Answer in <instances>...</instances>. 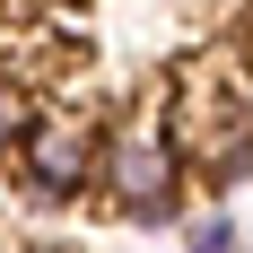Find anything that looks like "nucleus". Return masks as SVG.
Masks as SVG:
<instances>
[{"label": "nucleus", "instance_id": "5", "mask_svg": "<svg viewBox=\"0 0 253 253\" xmlns=\"http://www.w3.org/2000/svg\"><path fill=\"white\" fill-rule=\"evenodd\" d=\"M35 79L18 70V61H0V166H9V157H18V140H26V123H35Z\"/></svg>", "mask_w": 253, "mask_h": 253}, {"label": "nucleus", "instance_id": "3", "mask_svg": "<svg viewBox=\"0 0 253 253\" xmlns=\"http://www.w3.org/2000/svg\"><path fill=\"white\" fill-rule=\"evenodd\" d=\"M166 131H175L183 166H201L210 149H227L236 131H253V44H201L166 79Z\"/></svg>", "mask_w": 253, "mask_h": 253}, {"label": "nucleus", "instance_id": "6", "mask_svg": "<svg viewBox=\"0 0 253 253\" xmlns=\"http://www.w3.org/2000/svg\"><path fill=\"white\" fill-rule=\"evenodd\" d=\"M175 236H183V253H236V245H245V236H236V218H227V201H201Z\"/></svg>", "mask_w": 253, "mask_h": 253}, {"label": "nucleus", "instance_id": "4", "mask_svg": "<svg viewBox=\"0 0 253 253\" xmlns=\"http://www.w3.org/2000/svg\"><path fill=\"white\" fill-rule=\"evenodd\" d=\"M253 183V131H236L227 149H210L201 166H192V192H210V201H227V192H245Z\"/></svg>", "mask_w": 253, "mask_h": 253}, {"label": "nucleus", "instance_id": "1", "mask_svg": "<svg viewBox=\"0 0 253 253\" xmlns=\"http://www.w3.org/2000/svg\"><path fill=\"white\" fill-rule=\"evenodd\" d=\"M96 201L131 227H183L201 192H192V166H183L175 131H166V105L140 96L123 114H105V175H96Z\"/></svg>", "mask_w": 253, "mask_h": 253}, {"label": "nucleus", "instance_id": "7", "mask_svg": "<svg viewBox=\"0 0 253 253\" xmlns=\"http://www.w3.org/2000/svg\"><path fill=\"white\" fill-rule=\"evenodd\" d=\"M245 44H253V35H245Z\"/></svg>", "mask_w": 253, "mask_h": 253}, {"label": "nucleus", "instance_id": "2", "mask_svg": "<svg viewBox=\"0 0 253 253\" xmlns=\"http://www.w3.org/2000/svg\"><path fill=\"white\" fill-rule=\"evenodd\" d=\"M9 166H18V192H26L35 210H79V201H96V175H105V114L79 105V96H44Z\"/></svg>", "mask_w": 253, "mask_h": 253}]
</instances>
